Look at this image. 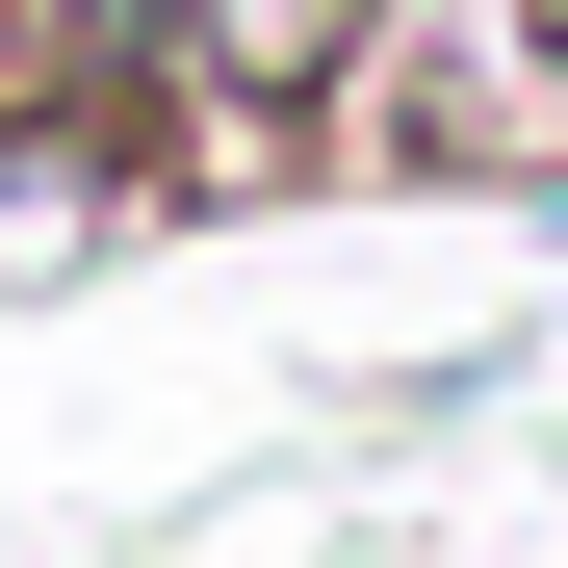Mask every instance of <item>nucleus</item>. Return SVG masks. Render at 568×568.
Masks as SVG:
<instances>
[{
	"instance_id": "1",
	"label": "nucleus",
	"mask_w": 568,
	"mask_h": 568,
	"mask_svg": "<svg viewBox=\"0 0 568 568\" xmlns=\"http://www.w3.org/2000/svg\"><path fill=\"white\" fill-rule=\"evenodd\" d=\"M207 52L284 104V78H336V52H362V0H207Z\"/></svg>"
}]
</instances>
